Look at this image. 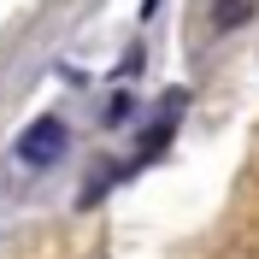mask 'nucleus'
I'll list each match as a JSON object with an SVG mask.
<instances>
[{
	"label": "nucleus",
	"mask_w": 259,
	"mask_h": 259,
	"mask_svg": "<svg viewBox=\"0 0 259 259\" xmlns=\"http://www.w3.org/2000/svg\"><path fill=\"white\" fill-rule=\"evenodd\" d=\"M65 147H71V130H65V118H35L24 136H18V159L24 165H59L65 159Z\"/></svg>",
	"instance_id": "nucleus-1"
},
{
	"label": "nucleus",
	"mask_w": 259,
	"mask_h": 259,
	"mask_svg": "<svg viewBox=\"0 0 259 259\" xmlns=\"http://www.w3.org/2000/svg\"><path fill=\"white\" fill-rule=\"evenodd\" d=\"M253 18V0H212V30H236Z\"/></svg>",
	"instance_id": "nucleus-2"
},
{
	"label": "nucleus",
	"mask_w": 259,
	"mask_h": 259,
	"mask_svg": "<svg viewBox=\"0 0 259 259\" xmlns=\"http://www.w3.org/2000/svg\"><path fill=\"white\" fill-rule=\"evenodd\" d=\"M153 6H159V0H142V18H147V12H153Z\"/></svg>",
	"instance_id": "nucleus-3"
}]
</instances>
